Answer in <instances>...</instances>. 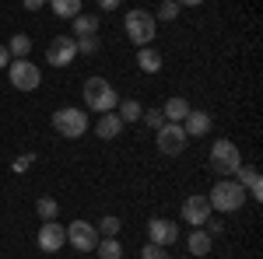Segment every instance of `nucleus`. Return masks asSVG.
Here are the masks:
<instances>
[{
  "label": "nucleus",
  "instance_id": "obj_15",
  "mask_svg": "<svg viewBox=\"0 0 263 259\" xmlns=\"http://www.w3.org/2000/svg\"><path fill=\"white\" fill-rule=\"evenodd\" d=\"M95 133H99V140H116L123 133V119L116 112H102L99 123H95Z\"/></svg>",
  "mask_w": 263,
  "mask_h": 259
},
{
  "label": "nucleus",
  "instance_id": "obj_17",
  "mask_svg": "<svg viewBox=\"0 0 263 259\" xmlns=\"http://www.w3.org/2000/svg\"><path fill=\"white\" fill-rule=\"evenodd\" d=\"M162 53H158V49H155V46H141V49H137V67H141L144 74H158V70H162Z\"/></svg>",
  "mask_w": 263,
  "mask_h": 259
},
{
  "label": "nucleus",
  "instance_id": "obj_31",
  "mask_svg": "<svg viewBox=\"0 0 263 259\" xmlns=\"http://www.w3.org/2000/svg\"><path fill=\"white\" fill-rule=\"evenodd\" d=\"M28 165H32V154H25V158L14 161V172H28Z\"/></svg>",
  "mask_w": 263,
  "mask_h": 259
},
{
  "label": "nucleus",
  "instance_id": "obj_33",
  "mask_svg": "<svg viewBox=\"0 0 263 259\" xmlns=\"http://www.w3.org/2000/svg\"><path fill=\"white\" fill-rule=\"evenodd\" d=\"M7 63H11V53H7V46H0V70H7Z\"/></svg>",
  "mask_w": 263,
  "mask_h": 259
},
{
  "label": "nucleus",
  "instance_id": "obj_29",
  "mask_svg": "<svg viewBox=\"0 0 263 259\" xmlns=\"http://www.w3.org/2000/svg\"><path fill=\"white\" fill-rule=\"evenodd\" d=\"M141 259H165V245H155V242H147L141 249Z\"/></svg>",
  "mask_w": 263,
  "mask_h": 259
},
{
  "label": "nucleus",
  "instance_id": "obj_20",
  "mask_svg": "<svg viewBox=\"0 0 263 259\" xmlns=\"http://www.w3.org/2000/svg\"><path fill=\"white\" fill-rule=\"evenodd\" d=\"M7 53H11L14 60H28V53H32V39H28L25 32L11 35V42H7Z\"/></svg>",
  "mask_w": 263,
  "mask_h": 259
},
{
  "label": "nucleus",
  "instance_id": "obj_27",
  "mask_svg": "<svg viewBox=\"0 0 263 259\" xmlns=\"http://www.w3.org/2000/svg\"><path fill=\"white\" fill-rule=\"evenodd\" d=\"M78 42V53H84V56H95L99 53V39L95 35H84V39H74Z\"/></svg>",
  "mask_w": 263,
  "mask_h": 259
},
{
  "label": "nucleus",
  "instance_id": "obj_2",
  "mask_svg": "<svg viewBox=\"0 0 263 259\" xmlns=\"http://www.w3.org/2000/svg\"><path fill=\"white\" fill-rule=\"evenodd\" d=\"M207 200H211V210L235 214V210H242V203H246V189L235 179H221V182H214V189H211Z\"/></svg>",
  "mask_w": 263,
  "mask_h": 259
},
{
  "label": "nucleus",
  "instance_id": "obj_1",
  "mask_svg": "<svg viewBox=\"0 0 263 259\" xmlns=\"http://www.w3.org/2000/svg\"><path fill=\"white\" fill-rule=\"evenodd\" d=\"M84 102H88V109H91V112H116V105H120V95H116V88H112V84H109V81L105 77H99V74H95V77H88L84 81Z\"/></svg>",
  "mask_w": 263,
  "mask_h": 259
},
{
  "label": "nucleus",
  "instance_id": "obj_5",
  "mask_svg": "<svg viewBox=\"0 0 263 259\" xmlns=\"http://www.w3.org/2000/svg\"><path fill=\"white\" fill-rule=\"evenodd\" d=\"M239 165H242V151L235 147V140H214V147H211V168L228 179V175L239 172Z\"/></svg>",
  "mask_w": 263,
  "mask_h": 259
},
{
  "label": "nucleus",
  "instance_id": "obj_7",
  "mask_svg": "<svg viewBox=\"0 0 263 259\" xmlns=\"http://www.w3.org/2000/svg\"><path fill=\"white\" fill-rule=\"evenodd\" d=\"M155 144H158V151L168 154V158L182 154L186 151V130H182V123H162L155 130Z\"/></svg>",
  "mask_w": 263,
  "mask_h": 259
},
{
  "label": "nucleus",
  "instance_id": "obj_8",
  "mask_svg": "<svg viewBox=\"0 0 263 259\" xmlns=\"http://www.w3.org/2000/svg\"><path fill=\"white\" fill-rule=\"evenodd\" d=\"M74 56H78L74 35H57V39L49 42V49H46V63H49V67H70Z\"/></svg>",
  "mask_w": 263,
  "mask_h": 259
},
{
  "label": "nucleus",
  "instance_id": "obj_19",
  "mask_svg": "<svg viewBox=\"0 0 263 259\" xmlns=\"http://www.w3.org/2000/svg\"><path fill=\"white\" fill-rule=\"evenodd\" d=\"M70 21H74V39L95 35V32H99V25H102V18H95V14H78V18H70Z\"/></svg>",
  "mask_w": 263,
  "mask_h": 259
},
{
  "label": "nucleus",
  "instance_id": "obj_32",
  "mask_svg": "<svg viewBox=\"0 0 263 259\" xmlns=\"http://www.w3.org/2000/svg\"><path fill=\"white\" fill-rule=\"evenodd\" d=\"M120 4H123V0H99V7H102V11H116Z\"/></svg>",
  "mask_w": 263,
  "mask_h": 259
},
{
  "label": "nucleus",
  "instance_id": "obj_25",
  "mask_svg": "<svg viewBox=\"0 0 263 259\" xmlns=\"http://www.w3.org/2000/svg\"><path fill=\"white\" fill-rule=\"evenodd\" d=\"M35 210H39V217H42V221H57V214H60V203H57L53 196H39Z\"/></svg>",
  "mask_w": 263,
  "mask_h": 259
},
{
  "label": "nucleus",
  "instance_id": "obj_13",
  "mask_svg": "<svg viewBox=\"0 0 263 259\" xmlns=\"http://www.w3.org/2000/svg\"><path fill=\"white\" fill-rule=\"evenodd\" d=\"M211 126H214V116H211L207 109H190V112H186V119H182L186 137H207V133H211Z\"/></svg>",
  "mask_w": 263,
  "mask_h": 259
},
{
  "label": "nucleus",
  "instance_id": "obj_12",
  "mask_svg": "<svg viewBox=\"0 0 263 259\" xmlns=\"http://www.w3.org/2000/svg\"><path fill=\"white\" fill-rule=\"evenodd\" d=\"M147 242L168 249L172 242H179V224L176 221H165V217H151L147 221Z\"/></svg>",
  "mask_w": 263,
  "mask_h": 259
},
{
  "label": "nucleus",
  "instance_id": "obj_34",
  "mask_svg": "<svg viewBox=\"0 0 263 259\" xmlns=\"http://www.w3.org/2000/svg\"><path fill=\"white\" fill-rule=\"evenodd\" d=\"M176 4H179V7H200L203 0H176Z\"/></svg>",
  "mask_w": 263,
  "mask_h": 259
},
{
  "label": "nucleus",
  "instance_id": "obj_18",
  "mask_svg": "<svg viewBox=\"0 0 263 259\" xmlns=\"http://www.w3.org/2000/svg\"><path fill=\"white\" fill-rule=\"evenodd\" d=\"M186 112H190V102L179 98V95H176V98H168V102H165V109H162L165 123H182V119H186Z\"/></svg>",
  "mask_w": 263,
  "mask_h": 259
},
{
  "label": "nucleus",
  "instance_id": "obj_21",
  "mask_svg": "<svg viewBox=\"0 0 263 259\" xmlns=\"http://www.w3.org/2000/svg\"><path fill=\"white\" fill-rule=\"evenodd\" d=\"M141 112H144V105L137 98H126V102L116 105V116L123 119V126H126V123H137V119H141Z\"/></svg>",
  "mask_w": 263,
  "mask_h": 259
},
{
  "label": "nucleus",
  "instance_id": "obj_3",
  "mask_svg": "<svg viewBox=\"0 0 263 259\" xmlns=\"http://www.w3.org/2000/svg\"><path fill=\"white\" fill-rule=\"evenodd\" d=\"M53 130L67 140H78L84 137L91 126H88V112L84 109H74V105H67V109H57L53 112Z\"/></svg>",
  "mask_w": 263,
  "mask_h": 259
},
{
  "label": "nucleus",
  "instance_id": "obj_4",
  "mask_svg": "<svg viewBox=\"0 0 263 259\" xmlns=\"http://www.w3.org/2000/svg\"><path fill=\"white\" fill-rule=\"evenodd\" d=\"M123 28H126L130 42H137V46H151L155 35H158V21H155V14H147V11H141V7H134V11L126 14Z\"/></svg>",
  "mask_w": 263,
  "mask_h": 259
},
{
  "label": "nucleus",
  "instance_id": "obj_10",
  "mask_svg": "<svg viewBox=\"0 0 263 259\" xmlns=\"http://www.w3.org/2000/svg\"><path fill=\"white\" fill-rule=\"evenodd\" d=\"M35 245H39L42 252H60L63 245H67V228L57 224V221H42L39 235H35Z\"/></svg>",
  "mask_w": 263,
  "mask_h": 259
},
{
  "label": "nucleus",
  "instance_id": "obj_11",
  "mask_svg": "<svg viewBox=\"0 0 263 259\" xmlns=\"http://www.w3.org/2000/svg\"><path fill=\"white\" fill-rule=\"evenodd\" d=\"M211 214H214V210H211V200L207 196H197V193H193V196L182 200V217H186V224L203 228V224L211 221Z\"/></svg>",
  "mask_w": 263,
  "mask_h": 259
},
{
  "label": "nucleus",
  "instance_id": "obj_14",
  "mask_svg": "<svg viewBox=\"0 0 263 259\" xmlns=\"http://www.w3.org/2000/svg\"><path fill=\"white\" fill-rule=\"evenodd\" d=\"M235 175H239L235 182L242 186L249 196L263 200V179H260V168H256V165H239V172H235Z\"/></svg>",
  "mask_w": 263,
  "mask_h": 259
},
{
  "label": "nucleus",
  "instance_id": "obj_28",
  "mask_svg": "<svg viewBox=\"0 0 263 259\" xmlns=\"http://www.w3.org/2000/svg\"><path fill=\"white\" fill-rule=\"evenodd\" d=\"M141 119L147 123L151 130H158V126L165 123V116H162V109H144V112H141Z\"/></svg>",
  "mask_w": 263,
  "mask_h": 259
},
{
  "label": "nucleus",
  "instance_id": "obj_35",
  "mask_svg": "<svg viewBox=\"0 0 263 259\" xmlns=\"http://www.w3.org/2000/svg\"><path fill=\"white\" fill-rule=\"evenodd\" d=\"M165 259H168V256H165Z\"/></svg>",
  "mask_w": 263,
  "mask_h": 259
},
{
  "label": "nucleus",
  "instance_id": "obj_6",
  "mask_svg": "<svg viewBox=\"0 0 263 259\" xmlns=\"http://www.w3.org/2000/svg\"><path fill=\"white\" fill-rule=\"evenodd\" d=\"M7 81H11L18 91H35L42 84V70L32 60H11L7 63Z\"/></svg>",
  "mask_w": 263,
  "mask_h": 259
},
{
  "label": "nucleus",
  "instance_id": "obj_22",
  "mask_svg": "<svg viewBox=\"0 0 263 259\" xmlns=\"http://www.w3.org/2000/svg\"><path fill=\"white\" fill-rule=\"evenodd\" d=\"M49 7H53V14L63 18V21H70V18L81 14V0H49Z\"/></svg>",
  "mask_w": 263,
  "mask_h": 259
},
{
  "label": "nucleus",
  "instance_id": "obj_30",
  "mask_svg": "<svg viewBox=\"0 0 263 259\" xmlns=\"http://www.w3.org/2000/svg\"><path fill=\"white\" fill-rule=\"evenodd\" d=\"M21 4H25V11H42L49 0H21Z\"/></svg>",
  "mask_w": 263,
  "mask_h": 259
},
{
  "label": "nucleus",
  "instance_id": "obj_23",
  "mask_svg": "<svg viewBox=\"0 0 263 259\" xmlns=\"http://www.w3.org/2000/svg\"><path fill=\"white\" fill-rule=\"evenodd\" d=\"M120 228H123V221H120V217H112V214H105V217L95 224L99 238H116V235H120Z\"/></svg>",
  "mask_w": 263,
  "mask_h": 259
},
{
  "label": "nucleus",
  "instance_id": "obj_16",
  "mask_svg": "<svg viewBox=\"0 0 263 259\" xmlns=\"http://www.w3.org/2000/svg\"><path fill=\"white\" fill-rule=\"evenodd\" d=\"M186 249H190L193 256H207V252L214 249V235H207L203 228H193V231L186 235Z\"/></svg>",
  "mask_w": 263,
  "mask_h": 259
},
{
  "label": "nucleus",
  "instance_id": "obj_9",
  "mask_svg": "<svg viewBox=\"0 0 263 259\" xmlns=\"http://www.w3.org/2000/svg\"><path fill=\"white\" fill-rule=\"evenodd\" d=\"M67 242H70L78 252H95L99 231H95V224H88V221H74V224H67Z\"/></svg>",
  "mask_w": 263,
  "mask_h": 259
},
{
  "label": "nucleus",
  "instance_id": "obj_26",
  "mask_svg": "<svg viewBox=\"0 0 263 259\" xmlns=\"http://www.w3.org/2000/svg\"><path fill=\"white\" fill-rule=\"evenodd\" d=\"M179 11H182V7L176 4V0H165L162 7H158V21H176V18H179Z\"/></svg>",
  "mask_w": 263,
  "mask_h": 259
},
{
  "label": "nucleus",
  "instance_id": "obj_24",
  "mask_svg": "<svg viewBox=\"0 0 263 259\" xmlns=\"http://www.w3.org/2000/svg\"><path fill=\"white\" fill-rule=\"evenodd\" d=\"M95 252H99V259H123V245L116 238H99Z\"/></svg>",
  "mask_w": 263,
  "mask_h": 259
}]
</instances>
